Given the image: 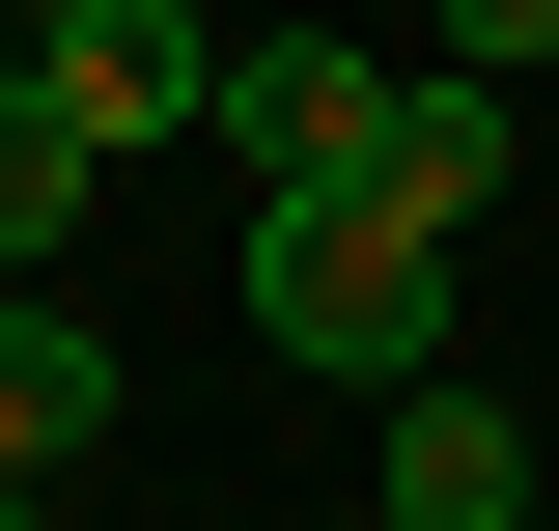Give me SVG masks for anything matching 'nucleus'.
Instances as JSON below:
<instances>
[{"mask_svg":"<svg viewBox=\"0 0 559 531\" xmlns=\"http://www.w3.org/2000/svg\"><path fill=\"white\" fill-rule=\"evenodd\" d=\"M364 531H392V504H364Z\"/></svg>","mask_w":559,"mask_h":531,"instance_id":"9d476101","label":"nucleus"},{"mask_svg":"<svg viewBox=\"0 0 559 531\" xmlns=\"http://www.w3.org/2000/svg\"><path fill=\"white\" fill-rule=\"evenodd\" d=\"M252 335L336 364V392H419V364H448V224L364 197V168H280L252 197Z\"/></svg>","mask_w":559,"mask_h":531,"instance_id":"f257e3e1","label":"nucleus"},{"mask_svg":"<svg viewBox=\"0 0 559 531\" xmlns=\"http://www.w3.org/2000/svg\"><path fill=\"white\" fill-rule=\"evenodd\" d=\"M392 531H532V420H503L476 364H419V392H392Z\"/></svg>","mask_w":559,"mask_h":531,"instance_id":"7ed1b4c3","label":"nucleus"},{"mask_svg":"<svg viewBox=\"0 0 559 531\" xmlns=\"http://www.w3.org/2000/svg\"><path fill=\"white\" fill-rule=\"evenodd\" d=\"M84 420H112V335L84 308H0V475H84Z\"/></svg>","mask_w":559,"mask_h":531,"instance_id":"0eeeda50","label":"nucleus"},{"mask_svg":"<svg viewBox=\"0 0 559 531\" xmlns=\"http://www.w3.org/2000/svg\"><path fill=\"white\" fill-rule=\"evenodd\" d=\"M28 57H57L84 113H112V140H168V113H224V28H197V0H57Z\"/></svg>","mask_w":559,"mask_h":531,"instance_id":"39448f33","label":"nucleus"},{"mask_svg":"<svg viewBox=\"0 0 559 531\" xmlns=\"http://www.w3.org/2000/svg\"><path fill=\"white\" fill-rule=\"evenodd\" d=\"M0 531H57V475H0Z\"/></svg>","mask_w":559,"mask_h":531,"instance_id":"1a4fd4ad","label":"nucleus"},{"mask_svg":"<svg viewBox=\"0 0 559 531\" xmlns=\"http://www.w3.org/2000/svg\"><path fill=\"white\" fill-rule=\"evenodd\" d=\"M364 197H419L448 252H476V197H503V84L448 57V84H392V140H364Z\"/></svg>","mask_w":559,"mask_h":531,"instance_id":"423d86ee","label":"nucleus"},{"mask_svg":"<svg viewBox=\"0 0 559 531\" xmlns=\"http://www.w3.org/2000/svg\"><path fill=\"white\" fill-rule=\"evenodd\" d=\"M448 57H476V84H532V57H559V0H448Z\"/></svg>","mask_w":559,"mask_h":531,"instance_id":"6e6552de","label":"nucleus"},{"mask_svg":"<svg viewBox=\"0 0 559 531\" xmlns=\"http://www.w3.org/2000/svg\"><path fill=\"white\" fill-rule=\"evenodd\" d=\"M224 140H252V197L280 168H364V140H392V57H364V28H224Z\"/></svg>","mask_w":559,"mask_h":531,"instance_id":"f03ea898","label":"nucleus"},{"mask_svg":"<svg viewBox=\"0 0 559 531\" xmlns=\"http://www.w3.org/2000/svg\"><path fill=\"white\" fill-rule=\"evenodd\" d=\"M84 197H112V113H84L57 57H0V280H57V252H84Z\"/></svg>","mask_w":559,"mask_h":531,"instance_id":"20e7f679","label":"nucleus"}]
</instances>
